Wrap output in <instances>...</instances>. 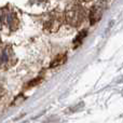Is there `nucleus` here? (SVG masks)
Listing matches in <instances>:
<instances>
[{
	"label": "nucleus",
	"instance_id": "nucleus-1",
	"mask_svg": "<svg viewBox=\"0 0 123 123\" xmlns=\"http://www.w3.org/2000/svg\"><path fill=\"white\" fill-rule=\"evenodd\" d=\"M86 13L85 10L79 2H72L66 8L64 13V19L66 23L72 27H78L84 22Z\"/></svg>",
	"mask_w": 123,
	"mask_h": 123
},
{
	"label": "nucleus",
	"instance_id": "nucleus-8",
	"mask_svg": "<svg viewBox=\"0 0 123 123\" xmlns=\"http://www.w3.org/2000/svg\"><path fill=\"white\" fill-rule=\"evenodd\" d=\"M83 1H89V0H83Z\"/></svg>",
	"mask_w": 123,
	"mask_h": 123
},
{
	"label": "nucleus",
	"instance_id": "nucleus-5",
	"mask_svg": "<svg viewBox=\"0 0 123 123\" xmlns=\"http://www.w3.org/2000/svg\"><path fill=\"white\" fill-rule=\"evenodd\" d=\"M66 62V55L65 54H62V55H57L55 58H54V61L51 63V67H57V66H61L63 65L64 63Z\"/></svg>",
	"mask_w": 123,
	"mask_h": 123
},
{
	"label": "nucleus",
	"instance_id": "nucleus-4",
	"mask_svg": "<svg viewBox=\"0 0 123 123\" xmlns=\"http://www.w3.org/2000/svg\"><path fill=\"white\" fill-rule=\"evenodd\" d=\"M61 24H62V17L57 13V14L52 15V16L45 22L44 28L50 32H55L56 30L61 27Z\"/></svg>",
	"mask_w": 123,
	"mask_h": 123
},
{
	"label": "nucleus",
	"instance_id": "nucleus-6",
	"mask_svg": "<svg viewBox=\"0 0 123 123\" xmlns=\"http://www.w3.org/2000/svg\"><path fill=\"white\" fill-rule=\"evenodd\" d=\"M6 22V24L8 26H12L14 24V22H16V17H15V14L13 13H9V14H6V19H3Z\"/></svg>",
	"mask_w": 123,
	"mask_h": 123
},
{
	"label": "nucleus",
	"instance_id": "nucleus-7",
	"mask_svg": "<svg viewBox=\"0 0 123 123\" xmlns=\"http://www.w3.org/2000/svg\"><path fill=\"white\" fill-rule=\"evenodd\" d=\"M86 36V31H82V32H80V34L78 35V37H77L76 39H74V47H78L79 44H81V42H82V40H83V38Z\"/></svg>",
	"mask_w": 123,
	"mask_h": 123
},
{
	"label": "nucleus",
	"instance_id": "nucleus-3",
	"mask_svg": "<svg viewBox=\"0 0 123 123\" xmlns=\"http://www.w3.org/2000/svg\"><path fill=\"white\" fill-rule=\"evenodd\" d=\"M105 10V2L104 1H99L98 3H96L93 8L90 11V23L92 25L96 24L100 18H102L103 12Z\"/></svg>",
	"mask_w": 123,
	"mask_h": 123
},
{
	"label": "nucleus",
	"instance_id": "nucleus-2",
	"mask_svg": "<svg viewBox=\"0 0 123 123\" xmlns=\"http://www.w3.org/2000/svg\"><path fill=\"white\" fill-rule=\"evenodd\" d=\"M15 63V55L10 45H0V68H8Z\"/></svg>",
	"mask_w": 123,
	"mask_h": 123
}]
</instances>
